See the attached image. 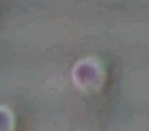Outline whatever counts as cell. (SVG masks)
Wrapping results in <instances>:
<instances>
[{
	"instance_id": "6da1fadb",
	"label": "cell",
	"mask_w": 149,
	"mask_h": 131,
	"mask_svg": "<svg viewBox=\"0 0 149 131\" xmlns=\"http://www.w3.org/2000/svg\"><path fill=\"white\" fill-rule=\"evenodd\" d=\"M6 128H7V115H6L2 110H0V131L6 129Z\"/></svg>"
}]
</instances>
